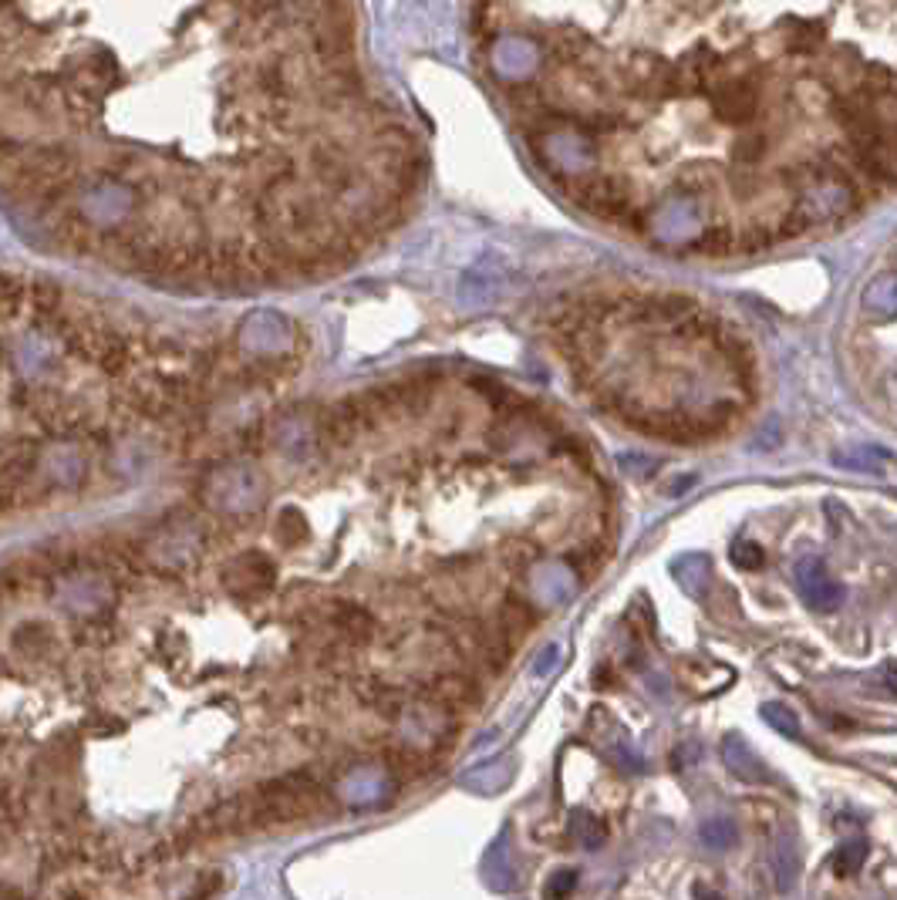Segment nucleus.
Segmentation results:
<instances>
[{"label": "nucleus", "mask_w": 897, "mask_h": 900, "mask_svg": "<svg viewBox=\"0 0 897 900\" xmlns=\"http://www.w3.org/2000/svg\"><path fill=\"white\" fill-rule=\"evenodd\" d=\"M415 176L351 0H4L7 206L61 250L284 284L375 247Z\"/></svg>", "instance_id": "1"}, {"label": "nucleus", "mask_w": 897, "mask_h": 900, "mask_svg": "<svg viewBox=\"0 0 897 900\" xmlns=\"http://www.w3.org/2000/svg\"><path fill=\"white\" fill-rule=\"evenodd\" d=\"M793 577H796L800 597L813 607V611H837V607L844 604V587L830 577L827 563L820 557H813V553H806V557L796 560Z\"/></svg>", "instance_id": "2"}, {"label": "nucleus", "mask_w": 897, "mask_h": 900, "mask_svg": "<svg viewBox=\"0 0 897 900\" xmlns=\"http://www.w3.org/2000/svg\"><path fill=\"white\" fill-rule=\"evenodd\" d=\"M860 307H864V314L877 324L897 321V270L894 274L874 277L871 284L864 287V294H860Z\"/></svg>", "instance_id": "3"}, {"label": "nucleus", "mask_w": 897, "mask_h": 900, "mask_svg": "<svg viewBox=\"0 0 897 900\" xmlns=\"http://www.w3.org/2000/svg\"><path fill=\"white\" fill-rule=\"evenodd\" d=\"M722 756H726V766H729L732 776L746 779V783H763L766 779L763 759H759L756 752H752L749 745L739 739V735H729V739L722 742Z\"/></svg>", "instance_id": "4"}, {"label": "nucleus", "mask_w": 897, "mask_h": 900, "mask_svg": "<svg viewBox=\"0 0 897 900\" xmlns=\"http://www.w3.org/2000/svg\"><path fill=\"white\" fill-rule=\"evenodd\" d=\"M891 459L884 449H877V445H857V449H840L833 452V462H837L840 469H850V472H874V476H884V462Z\"/></svg>", "instance_id": "5"}, {"label": "nucleus", "mask_w": 897, "mask_h": 900, "mask_svg": "<svg viewBox=\"0 0 897 900\" xmlns=\"http://www.w3.org/2000/svg\"><path fill=\"white\" fill-rule=\"evenodd\" d=\"M773 870H776V887L783 890V894H790V890L796 887V874H800V857H796L793 843L786 840H776L773 847Z\"/></svg>", "instance_id": "6"}, {"label": "nucleus", "mask_w": 897, "mask_h": 900, "mask_svg": "<svg viewBox=\"0 0 897 900\" xmlns=\"http://www.w3.org/2000/svg\"><path fill=\"white\" fill-rule=\"evenodd\" d=\"M678 584H682L688 594H702V580L709 577V560L702 553H692V557H682L675 563Z\"/></svg>", "instance_id": "7"}, {"label": "nucleus", "mask_w": 897, "mask_h": 900, "mask_svg": "<svg viewBox=\"0 0 897 900\" xmlns=\"http://www.w3.org/2000/svg\"><path fill=\"white\" fill-rule=\"evenodd\" d=\"M763 718L769 725H773V729L779 732V735H790V739H800V718H796V712L790 705H783V702H766L763 705Z\"/></svg>", "instance_id": "8"}, {"label": "nucleus", "mask_w": 897, "mask_h": 900, "mask_svg": "<svg viewBox=\"0 0 897 900\" xmlns=\"http://www.w3.org/2000/svg\"><path fill=\"white\" fill-rule=\"evenodd\" d=\"M864 860H867V840H850L833 853V870H837L840 877H850L864 867Z\"/></svg>", "instance_id": "9"}, {"label": "nucleus", "mask_w": 897, "mask_h": 900, "mask_svg": "<svg viewBox=\"0 0 897 900\" xmlns=\"http://www.w3.org/2000/svg\"><path fill=\"white\" fill-rule=\"evenodd\" d=\"M739 840V830H736V823L732 820H709V823H702V843L705 847H712V850H729L732 843Z\"/></svg>", "instance_id": "10"}, {"label": "nucleus", "mask_w": 897, "mask_h": 900, "mask_svg": "<svg viewBox=\"0 0 897 900\" xmlns=\"http://www.w3.org/2000/svg\"><path fill=\"white\" fill-rule=\"evenodd\" d=\"M436 698H442V702H449V705L473 702L476 688H473V681H466V678H442L436 685Z\"/></svg>", "instance_id": "11"}, {"label": "nucleus", "mask_w": 897, "mask_h": 900, "mask_svg": "<svg viewBox=\"0 0 897 900\" xmlns=\"http://www.w3.org/2000/svg\"><path fill=\"white\" fill-rule=\"evenodd\" d=\"M533 621H537V614H533L523 600H510V604H506V624H510L516 634L527 631Z\"/></svg>", "instance_id": "12"}, {"label": "nucleus", "mask_w": 897, "mask_h": 900, "mask_svg": "<svg viewBox=\"0 0 897 900\" xmlns=\"http://www.w3.org/2000/svg\"><path fill=\"white\" fill-rule=\"evenodd\" d=\"M763 550L756 547V543H736V547H732V563H736V567H742V570H756V567H763Z\"/></svg>", "instance_id": "13"}, {"label": "nucleus", "mask_w": 897, "mask_h": 900, "mask_svg": "<svg viewBox=\"0 0 897 900\" xmlns=\"http://www.w3.org/2000/svg\"><path fill=\"white\" fill-rule=\"evenodd\" d=\"M574 880H577V877L570 874V870H564V874H560V877L554 880V884L547 887V897H550V900H560V894H564V890L574 887Z\"/></svg>", "instance_id": "14"}, {"label": "nucleus", "mask_w": 897, "mask_h": 900, "mask_svg": "<svg viewBox=\"0 0 897 900\" xmlns=\"http://www.w3.org/2000/svg\"><path fill=\"white\" fill-rule=\"evenodd\" d=\"M884 675L891 678V692H897V671H894V665H887V668H884Z\"/></svg>", "instance_id": "15"}]
</instances>
